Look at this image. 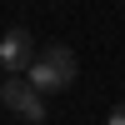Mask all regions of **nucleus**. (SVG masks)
Masks as SVG:
<instances>
[{
  "instance_id": "obj_3",
  "label": "nucleus",
  "mask_w": 125,
  "mask_h": 125,
  "mask_svg": "<svg viewBox=\"0 0 125 125\" xmlns=\"http://www.w3.org/2000/svg\"><path fill=\"white\" fill-rule=\"evenodd\" d=\"M35 40H30V30L25 25H10L5 35H0V65L10 70V75H25L30 65H35Z\"/></svg>"
},
{
  "instance_id": "obj_1",
  "label": "nucleus",
  "mask_w": 125,
  "mask_h": 125,
  "mask_svg": "<svg viewBox=\"0 0 125 125\" xmlns=\"http://www.w3.org/2000/svg\"><path fill=\"white\" fill-rule=\"evenodd\" d=\"M25 80L35 90H45V95H55V90H65L70 80H75V55H70L65 45H50L35 55V65L25 70Z\"/></svg>"
},
{
  "instance_id": "obj_4",
  "label": "nucleus",
  "mask_w": 125,
  "mask_h": 125,
  "mask_svg": "<svg viewBox=\"0 0 125 125\" xmlns=\"http://www.w3.org/2000/svg\"><path fill=\"white\" fill-rule=\"evenodd\" d=\"M105 125H125V100H120V105H110V115H105Z\"/></svg>"
},
{
  "instance_id": "obj_2",
  "label": "nucleus",
  "mask_w": 125,
  "mask_h": 125,
  "mask_svg": "<svg viewBox=\"0 0 125 125\" xmlns=\"http://www.w3.org/2000/svg\"><path fill=\"white\" fill-rule=\"evenodd\" d=\"M0 105H5V110H15L20 120L40 125V120H45V90H35L25 75H10L5 85H0Z\"/></svg>"
}]
</instances>
